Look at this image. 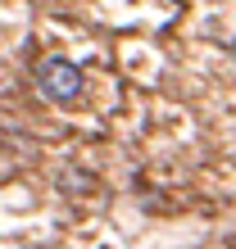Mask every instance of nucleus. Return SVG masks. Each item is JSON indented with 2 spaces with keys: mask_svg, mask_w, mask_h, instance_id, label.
<instances>
[{
  "mask_svg": "<svg viewBox=\"0 0 236 249\" xmlns=\"http://www.w3.org/2000/svg\"><path fill=\"white\" fill-rule=\"evenodd\" d=\"M37 91L50 105H73L82 95V68L73 59H64V54H50V59L37 64Z\"/></svg>",
  "mask_w": 236,
  "mask_h": 249,
  "instance_id": "1",
  "label": "nucleus"
},
{
  "mask_svg": "<svg viewBox=\"0 0 236 249\" xmlns=\"http://www.w3.org/2000/svg\"><path fill=\"white\" fill-rule=\"evenodd\" d=\"M232 59H236V41H232Z\"/></svg>",
  "mask_w": 236,
  "mask_h": 249,
  "instance_id": "2",
  "label": "nucleus"
}]
</instances>
